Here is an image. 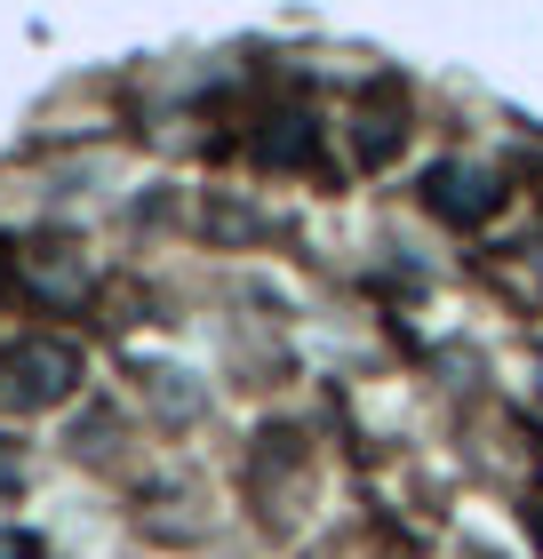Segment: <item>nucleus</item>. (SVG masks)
<instances>
[{
	"instance_id": "423d86ee",
	"label": "nucleus",
	"mask_w": 543,
	"mask_h": 559,
	"mask_svg": "<svg viewBox=\"0 0 543 559\" xmlns=\"http://www.w3.org/2000/svg\"><path fill=\"white\" fill-rule=\"evenodd\" d=\"M0 559H33V544H16V536H0Z\"/></svg>"
},
{
	"instance_id": "f257e3e1",
	"label": "nucleus",
	"mask_w": 543,
	"mask_h": 559,
	"mask_svg": "<svg viewBox=\"0 0 543 559\" xmlns=\"http://www.w3.org/2000/svg\"><path fill=\"white\" fill-rule=\"evenodd\" d=\"M72 384H81V352L72 344H16L9 352V400L16 408H48V400H64Z\"/></svg>"
},
{
	"instance_id": "39448f33",
	"label": "nucleus",
	"mask_w": 543,
	"mask_h": 559,
	"mask_svg": "<svg viewBox=\"0 0 543 559\" xmlns=\"http://www.w3.org/2000/svg\"><path fill=\"white\" fill-rule=\"evenodd\" d=\"M0 488H16V448H0Z\"/></svg>"
},
{
	"instance_id": "f03ea898",
	"label": "nucleus",
	"mask_w": 543,
	"mask_h": 559,
	"mask_svg": "<svg viewBox=\"0 0 543 559\" xmlns=\"http://www.w3.org/2000/svg\"><path fill=\"white\" fill-rule=\"evenodd\" d=\"M432 209L439 216H463V224L487 216V209H496V176H487V168H439L432 176Z\"/></svg>"
},
{
	"instance_id": "20e7f679",
	"label": "nucleus",
	"mask_w": 543,
	"mask_h": 559,
	"mask_svg": "<svg viewBox=\"0 0 543 559\" xmlns=\"http://www.w3.org/2000/svg\"><path fill=\"white\" fill-rule=\"evenodd\" d=\"M264 152H272V160H312V129L296 120V129H280V136H272Z\"/></svg>"
},
{
	"instance_id": "7ed1b4c3",
	"label": "nucleus",
	"mask_w": 543,
	"mask_h": 559,
	"mask_svg": "<svg viewBox=\"0 0 543 559\" xmlns=\"http://www.w3.org/2000/svg\"><path fill=\"white\" fill-rule=\"evenodd\" d=\"M33 288L40 296H81L88 288V264L81 257H33Z\"/></svg>"
}]
</instances>
